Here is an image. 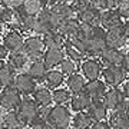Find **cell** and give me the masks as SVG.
<instances>
[{
    "label": "cell",
    "instance_id": "obj_39",
    "mask_svg": "<svg viewBox=\"0 0 129 129\" xmlns=\"http://www.w3.org/2000/svg\"><path fill=\"white\" fill-rule=\"evenodd\" d=\"M116 9L119 12L120 17L125 19V20H128L129 19V0H120Z\"/></svg>",
    "mask_w": 129,
    "mask_h": 129
},
{
    "label": "cell",
    "instance_id": "obj_34",
    "mask_svg": "<svg viewBox=\"0 0 129 129\" xmlns=\"http://www.w3.org/2000/svg\"><path fill=\"white\" fill-rule=\"evenodd\" d=\"M73 93L70 92L68 88H57L52 92V98H53V103L55 105H66L70 103Z\"/></svg>",
    "mask_w": 129,
    "mask_h": 129
},
{
    "label": "cell",
    "instance_id": "obj_24",
    "mask_svg": "<svg viewBox=\"0 0 129 129\" xmlns=\"http://www.w3.org/2000/svg\"><path fill=\"white\" fill-rule=\"evenodd\" d=\"M63 52H64V56H66L68 59L73 60V62H76V63H82L83 60L86 59L85 53L79 49L78 45H76L72 39H66L64 46H63Z\"/></svg>",
    "mask_w": 129,
    "mask_h": 129
},
{
    "label": "cell",
    "instance_id": "obj_8",
    "mask_svg": "<svg viewBox=\"0 0 129 129\" xmlns=\"http://www.w3.org/2000/svg\"><path fill=\"white\" fill-rule=\"evenodd\" d=\"M23 33H20L19 30L10 29L7 32L3 33V39L2 43L6 46V49L9 50V53H14V52H23V45H24Z\"/></svg>",
    "mask_w": 129,
    "mask_h": 129
},
{
    "label": "cell",
    "instance_id": "obj_6",
    "mask_svg": "<svg viewBox=\"0 0 129 129\" xmlns=\"http://www.w3.org/2000/svg\"><path fill=\"white\" fill-rule=\"evenodd\" d=\"M22 99H23L22 93L19 92L14 86L5 88L0 92V108L6 112L16 111L19 108V105H20Z\"/></svg>",
    "mask_w": 129,
    "mask_h": 129
},
{
    "label": "cell",
    "instance_id": "obj_3",
    "mask_svg": "<svg viewBox=\"0 0 129 129\" xmlns=\"http://www.w3.org/2000/svg\"><path fill=\"white\" fill-rule=\"evenodd\" d=\"M59 20L52 14V12L49 9H45L39 16L36 17L35 22V27H33V35H46L49 32L57 30L59 29Z\"/></svg>",
    "mask_w": 129,
    "mask_h": 129
},
{
    "label": "cell",
    "instance_id": "obj_29",
    "mask_svg": "<svg viewBox=\"0 0 129 129\" xmlns=\"http://www.w3.org/2000/svg\"><path fill=\"white\" fill-rule=\"evenodd\" d=\"M66 88L69 89L72 93H79L85 90V86H86V79L83 78L82 73H73L70 76H66Z\"/></svg>",
    "mask_w": 129,
    "mask_h": 129
},
{
    "label": "cell",
    "instance_id": "obj_15",
    "mask_svg": "<svg viewBox=\"0 0 129 129\" xmlns=\"http://www.w3.org/2000/svg\"><path fill=\"white\" fill-rule=\"evenodd\" d=\"M122 17H120L118 9H109V10H102V16H101V26L105 30L109 29L118 27L122 26Z\"/></svg>",
    "mask_w": 129,
    "mask_h": 129
},
{
    "label": "cell",
    "instance_id": "obj_27",
    "mask_svg": "<svg viewBox=\"0 0 129 129\" xmlns=\"http://www.w3.org/2000/svg\"><path fill=\"white\" fill-rule=\"evenodd\" d=\"M27 73L30 75L37 83H43L45 82V78H46V73H47V68L45 66V63H43L42 59L33 60V62H30V64H29Z\"/></svg>",
    "mask_w": 129,
    "mask_h": 129
},
{
    "label": "cell",
    "instance_id": "obj_21",
    "mask_svg": "<svg viewBox=\"0 0 129 129\" xmlns=\"http://www.w3.org/2000/svg\"><path fill=\"white\" fill-rule=\"evenodd\" d=\"M32 98H33V101L39 105V108H42V109L50 108L52 103H53L52 92H50V89L46 88V86H37L36 90L33 92Z\"/></svg>",
    "mask_w": 129,
    "mask_h": 129
},
{
    "label": "cell",
    "instance_id": "obj_48",
    "mask_svg": "<svg viewBox=\"0 0 129 129\" xmlns=\"http://www.w3.org/2000/svg\"><path fill=\"white\" fill-rule=\"evenodd\" d=\"M122 27H123V32H125V35H126V37H128V40H129V19L125 20L123 23H122Z\"/></svg>",
    "mask_w": 129,
    "mask_h": 129
},
{
    "label": "cell",
    "instance_id": "obj_13",
    "mask_svg": "<svg viewBox=\"0 0 129 129\" xmlns=\"http://www.w3.org/2000/svg\"><path fill=\"white\" fill-rule=\"evenodd\" d=\"M123 101H125V95L120 88H109L106 90L105 96H103V103L106 105L108 111L119 109Z\"/></svg>",
    "mask_w": 129,
    "mask_h": 129
},
{
    "label": "cell",
    "instance_id": "obj_44",
    "mask_svg": "<svg viewBox=\"0 0 129 129\" xmlns=\"http://www.w3.org/2000/svg\"><path fill=\"white\" fill-rule=\"evenodd\" d=\"M122 68H123L125 72L129 75V52L125 53V57H123V60H122Z\"/></svg>",
    "mask_w": 129,
    "mask_h": 129
},
{
    "label": "cell",
    "instance_id": "obj_23",
    "mask_svg": "<svg viewBox=\"0 0 129 129\" xmlns=\"http://www.w3.org/2000/svg\"><path fill=\"white\" fill-rule=\"evenodd\" d=\"M79 29H80V22L76 17H69V19H64V20L60 22L57 30L66 39H72V37H75L78 35Z\"/></svg>",
    "mask_w": 129,
    "mask_h": 129
},
{
    "label": "cell",
    "instance_id": "obj_22",
    "mask_svg": "<svg viewBox=\"0 0 129 129\" xmlns=\"http://www.w3.org/2000/svg\"><path fill=\"white\" fill-rule=\"evenodd\" d=\"M16 75H17V72L7 62H2L0 63V89L13 86Z\"/></svg>",
    "mask_w": 129,
    "mask_h": 129
},
{
    "label": "cell",
    "instance_id": "obj_40",
    "mask_svg": "<svg viewBox=\"0 0 129 129\" xmlns=\"http://www.w3.org/2000/svg\"><path fill=\"white\" fill-rule=\"evenodd\" d=\"M0 2H2L6 7H9V9L14 10V12L20 9L22 5L24 3V0H0Z\"/></svg>",
    "mask_w": 129,
    "mask_h": 129
},
{
    "label": "cell",
    "instance_id": "obj_41",
    "mask_svg": "<svg viewBox=\"0 0 129 129\" xmlns=\"http://www.w3.org/2000/svg\"><path fill=\"white\" fill-rule=\"evenodd\" d=\"M29 129H53V128L47 123L46 119H39V120H36L35 123L30 125V128Z\"/></svg>",
    "mask_w": 129,
    "mask_h": 129
},
{
    "label": "cell",
    "instance_id": "obj_31",
    "mask_svg": "<svg viewBox=\"0 0 129 129\" xmlns=\"http://www.w3.org/2000/svg\"><path fill=\"white\" fill-rule=\"evenodd\" d=\"M93 120L88 115V112H76L72 116L70 129H89L92 126Z\"/></svg>",
    "mask_w": 129,
    "mask_h": 129
},
{
    "label": "cell",
    "instance_id": "obj_51",
    "mask_svg": "<svg viewBox=\"0 0 129 129\" xmlns=\"http://www.w3.org/2000/svg\"><path fill=\"white\" fill-rule=\"evenodd\" d=\"M55 129H70V128H55Z\"/></svg>",
    "mask_w": 129,
    "mask_h": 129
},
{
    "label": "cell",
    "instance_id": "obj_18",
    "mask_svg": "<svg viewBox=\"0 0 129 129\" xmlns=\"http://www.w3.org/2000/svg\"><path fill=\"white\" fill-rule=\"evenodd\" d=\"M52 12V14L55 16L59 22L64 20L69 17H75L76 16V10L73 9V6L70 3H64V2H57L56 5H53L52 7H47Z\"/></svg>",
    "mask_w": 129,
    "mask_h": 129
},
{
    "label": "cell",
    "instance_id": "obj_7",
    "mask_svg": "<svg viewBox=\"0 0 129 129\" xmlns=\"http://www.w3.org/2000/svg\"><path fill=\"white\" fill-rule=\"evenodd\" d=\"M80 73L86 80H95L102 76L103 72V64L98 57H86L79 66Z\"/></svg>",
    "mask_w": 129,
    "mask_h": 129
},
{
    "label": "cell",
    "instance_id": "obj_38",
    "mask_svg": "<svg viewBox=\"0 0 129 129\" xmlns=\"http://www.w3.org/2000/svg\"><path fill=\"white\" fill-rule=\"evenodd\" d=\"M120 0H98L96 6L101 10H109V9H116Z\"/></svg>",
    "mask_w": 129,
    "mask_h": 129
},
{
    "label": "cell",
    "instance_id": "obj_43",
    "mask_svg": "<svg viewBox=\"0 0 129 129\" xmlns=\"http://www.w3.org/2000/svg\"><path fill=\"white\" fill-rule=\"evenodd\" d=\"M9 57V50L6 49V46L0 42V60H5Z\"/></svg>",
    "mask_w": 129,
    "mask_h": 129
},
{
    "label": "cell",
    "instance_id": "obj_4",
    "mask_svg": "<svg viewBox=\"0 0 129 129\" xmlns=\"http://www.w3.org/2000/svg\"><path fill=\"white\" fill-rule=\"evenodd\" d=\"M45 52H46V46L43 43V39L39 35H32V36L24 39L23 53L29 57L30 62L42 59Z\"/></svg>",
    "mask_w": 129,
    "mask_h": 129
},
{
    "label": "cell",
    "instance_id": "obj_42",
    "mask_svg": "<svg viewBox=\"0 0 129 129\" xmlns=\"http://www.w3.org/2000/svg\"><path fill=\"white\" fill-rule=\"evenodd\" d=\"M89 129H112L109 122H106V120H101V122H93L92 126Z\"/></svg>",
    "mask_w": 129,
    "mask_h": 129
},
{
    "label": "cell",
    "instance_id": "obj_36",
    "mask_svg": "<svg viewBox=\"0 0 129 129\" xmlns=\"http://www.w3.org/2000/svg\"><path fill=\"white\" fill-rule=\"evenodd\" d=\"M14 14H16V12H14V10L9 9V7H6V6L0 2V22H2V23L10 24L14 20Z\"/></svg>",
    "mask_w": 129,
    "mask_h": 129
},
{
    "label": "cell",
    "instance_id": "obj_11",
    "mask_svg": "<svg viewBox=\"0 0 129 129\" xmlns=\"http://www.w3.org/2000/svg\"><path fill=\"white\" fill-rule=\"evenodd\" d=\"M101 16L102 10L98 6L76 12V19L82 24H86V26H101Z\"/></svg>",
    "mask_w": 129,
    "mask_h": 129
},
{
    "label": "cell",
    "instance_id": "obj_17",
    "mask_svg": "<svg viewBox=\"0 0 129 129\" xmlns=\"http://www.w3.org/2000/svg\"><path fill=\"white\" fill-rule=\"evenodd\" d=\"M64 57L66 56H64L63 49H46V52L43 53L42 60H43L45 66L47 68V70H50V69L57 68Z\"/></svg>",
    "mask_w": 129,
    "mask_h": 129
},
{
    "label": "cell",
    "instance_id": "obj_26",
    "mask_svg": "<svg viewBox=\"0 0 129 129\" xmlns=\"http://www.w3.org/2000/svg\"><path fill=\"white\" fill-rule=\"evenodd\" d=\"M66 82V76H64L60 70H56V69H50L47 70L46 73V78H45V86L49 88L50 90H55L57 88H62V85Z\"/></svg>",
    "mask_w": 129,
    "mask_h": 129
},
{
    "label": "cell",
    "instance_id": "obj_49",
    "mask_svg": "<svg viewBox=\"0 0 129 129\" xmlns=\"http://www.w3.org/2000/svg\"><path fill=\"white\" fill-rule=\"evenodd\" d=\"M0 129H9V128L5 125V122H3V120H0Z\"/></svg>",
    "mask_w": 129,
    "mask_h": 129
},
{
    "label": "cell",
    "instance_id": "obj_50",
    "mask_svg": "<svg viewBox=\"0 0 129 129\" xmlns=\"http://www.w3.org/2000/svg\"><path fill=\"white\" fill-rule=\"evenodd\" d=\"M60 2H64V3H70V5H72L75 0H60Z\"/></svg>",
    "mask_w": 129,
    "mask_h": 129
},
{
    "label": "cell",
    "instance_id": "obj_35",
    "mask_svg": "<svg viewBox=\"0 0 129 129\" xmlns=\"http://www.w3.org/2000/svg\"><path fill=\"white\" fill-rule=\"evenodd\" d=\"M79 66H80L79 63H76V62H73V60L68 59V57H64V59L62 60V63L59 64V70L64 75V76H70V75H73V73L78 72Z\"/></svg>",
    "mask_w": 129,
    "mask_h": 129
},
{
    "label": "cell",
    "instance_id": "obj_1",
    "mask_svg": "<svg viewBox=\"0 0 129 129\" xmlns=\"http://www.w3.org/2000/svg\"><path fill=\"white\" fill-rule=\"evenodd\" d=\"M46 109L39 108V105L33 101V98L23 96L19 108L16 109V112L20 116V119L23 120V123L26 126H30L32 123H35L39 119H46Z\"/></svg>",
    "mask_w": 129,
    "mask_h": 129
},
{
    "label": "cell",
    "instance_id": "obj_28",
    "mask_svg": "<svg viewBox=\"0 0 129 129\" xmlns=\"http://www.w3.org/2000/svg\"><path fill=\"white\" fill-rule=\"evenodd\" d=\"M108 122L112 129H129V116L120 109L112 111Z\"/></svg>",
    "mask_w": 129,
    "mask_h": 129
},
{
    "label": "cell",
    "instance_id": "obj_46",
    "mask_svg": "<svg viewBox=\"0 0 129 129\" xmlns=\"http://www.w3.org/2000/svg\"><path fill=\"white\" fill-rule=\"evenodd\" d=\"M122 90H123V95L126 99H129V79L125 80V83L122 85Z\"/></svg>",
    "mask_w": 129,
    "mask_h": 129
},
{
    "label": "cell",
    "instance_id": "obj_2",
    "mask_svg": "<svg viewBox=\"0 0 129 129\" xmlns=\"http://www.w3.org/2000/svg\"><path fill=\"white\" fill-rule=\"evenodd\" d=\"M46 120L52 128H70L72 112L66 105H53L46 109Z\"/></svg>",
    "mask_w": 129,
    "mask_h": 129
},
{
    "label": "cell",
    "instance_id": "obj_19",
    "mask_svg": "<svg viewBox=\"0 0 129 129\" xmlns=\"http://www.w3.org/2000/svg\"><path fill=\"white\" fill-rule=\"evenodd\" d=\"M108 85L101 79H95V80H88L86 86H85V92L93 99H103L106 90H108Z\"/></svg>",
    "mask_w": 129,
    "mask_h": 129
},
{
    "label": "cell",
    "instance_id": "obj_25",
    "mask_svg": "<svg viewBox=\"0 0 129 129\" xmlns=\"http://www.w3.org/2000/svg\"><path fill=\"white\" fill-rule=\"evenodd\" d=\"M42 39H43V43H45L46 49H63L64 42H66V37L59 30L46 33V35H43Z\"/></svg>",
    "mask_w": 129,
    "mask_h": 129
},
{
    "label": "cell",
    "instance_id": "obj_9",
    "mask_svg": "<svg viewBox=\"0 0 129 129\" xmlns=\"http://www.w3.org/2000/svg\"><path fill=\"white\" fill-rule=\"evenodd\" d=\"M14 88L22 93V96H32L33 92L37 88V82L26 72V73H17L14 79Z\"/></svg>",
    "mask_w": 129,
    "mask_h": 129
},
{
    "label": "cell",
    "instance_id": "obj_52",
    "mask_svg": "<svg viewBox=\"0 0 129 129\" xmlns=\"http://www.w3.org/2000/svg\"><path fill=\"white\" fill-rule=\"evenodd\" d=\"M128 52H129V46H128Z\"/></svg>",
    "mask_w": 129,
    "mask_h": 129
},
{
    "label": "cell",
    "instance_id": "obj_37",
    "mask_svg": "<svg viewBox=\"0 0 129 129\" xmlns=\"http://www.w3.org/2000/svg\"><path fill=\"white\" fill-rule=\"evenodd\" d=\"M98 3V0H75L72 6L76 12L79 10H83V9H88V7H95Z\"/></svg>",
    "mask_w": 129,
    "mask_h": 129
},
{
    "label": "cell",
    "instance_id": "obj_16",
    "mask_svg": "<svg viewBox=\"0 0 129 129\" xmlns=\"http://www.w3.org/2000/svg\"><path fill=\"white\" fill-rule=\"evenodd\" d=\"M88 115L90 116V119L93 120V122H101V120H105L106 118H108V113H109V111H108V108H106V105L103 103V99H93L92 103H90V106L88 108Z\"/></svg>",
    "mask_w": 129,
    "mask_h": 129
},
{
    "label": "cell",
    "instance_id": "obj_12",
    "mask_svg": "<svg viewBox=\"0 0 129 129\" xmlns=\"http://www.w3.org/2000/svg\"><path fill=\"white\" fill-rule=\"evenodd\" d=\"M35 22H36V17L27 16V14L20 13V12H16L14 20L12 22L13 24H10V29L19 30L20 33H33Z\"/></svg>",
    "mask_w": 129,
    "mask_h": 129
},
{
    "label": "cell",
    "instance_id": "obj_33",
    "mask_svg": "<svg viewBox=\"0 0 129 129\" xmlns=\"http://www.w3.org/2000/svg\"><path fill=\"white\" fill-rule=\"evenodd\" d=\"M3 122L9 129H24L26 125L23 123V120L20 119V116L17 115L16 111H9L6 112L3 116Z\"/></svg>",
    "mask_w": 129,
    "mask_h": 129
},
{
    "label": "cell",
    "instance_id": "obj_14",
    "mask_svg": "<svg viewBox=\"0 0 129 129\" xmlns=\"http://www.w3.org/2000/svg\"><path fill=\"white\" fill-rule=\"evenodd\" d=\"M125 57V53L122 52V49H115V47H105V50L101 53L99 60L102 62V64L106 66H119L122 64V60Z\"/></svg>",
    "mask_w": 129,
    "mask_h": 129
},
{
    "label": "cell",
    "instance_id": "obj_32",
    "mask_svg": "<svg viewBox=\"0 0 129 129\" xmlns=\"http://www.w3.org/2000/svg\"><path fill=\"white\" fill-rule=\"evenodd\" d=\"M7 63L17 72V70H22V69H24V68L27 66L29 57L24 55L23 52H14V53H9Z\"/></svg>",
    "mask_w": 129,
    "mask_h": 129
},
{
    "label": "cell",
    "instance_id": "obj_10",
    "mask_svg": "<svg viewBox=\"0 0 129 129\" xmlns=\"http://www.w3.org/2000/svg\"><path fill=\"white\" fill-rule=\"evenodd\" d=\"M126 42H128V37H126V35H125L122 26H118V27L106 30V35H105L106 47L123 49V47L126 46Z\"/></svg>",
    "mask_w": 129,
    "mask_h": 129
},
{
    "label": "cell",
    "instance_id": "obj_53",
    "mask_svg": "<svg viewBox=\"0 0 129 129\" xmlns=\"http://www.w3.org/2000/svg\"><path fill=\"white\" fill-rule=\"evenodd\" d=\"M0 92H2V90H0Z\"/></svg>",
    "mask_w": 129,
    "mask_h": 129
},
{
    "label": "cell",
    "instance_id": "obj_5",
    "mask_svg": "<svg viewBox=\"0 0 129 129\" xmlns=\"http://www.w3.org/2000/svg\"><path fill=\"white\" fill-rule=\"evenodd\" d=\"M128 73L125 72L122 64L119 66H106L102 72V80L108 85V88H120L126 80Z\"/></svg>",
    "mask_w": 129,
    "mask_h": 129
},
{
    "label": "cell",
    "instance_id": "obj_30",
    "mask_svg": "<svg viewBox=\"0 0 129 129\" xmlns=\"http://www.w3.org/2000/svg\"><path fill=\"white\" fill-rule=\"evenodd\" d=\"M45 9L46 7L40 3V0H24L22 7L19 10H16V12L24 13V14H27V16H33V17H37Z\"/></svg>",
    "mask_w": 129,
    "mask_h": 129
},
{
    "label": "cell",
    "instance_id": "obj_47",
    "mask_svg": "<svg viewBox=\"0 0 129 129\" xmlns=\"http://www.w3.org/2000/svg\"><path fill=\"white\" fill-rule=\"evenodd\" d=\"M57 2H60V0H40V3L45 6V7H52V6L56 5Z\"/></svg>",
    "mask_w": 129,
    "mask_h": 129
},
{
    "label": "cell",
    "instance_id": "obj_20",
    "mask_svg": "<svg viewBox=\"0 0 129 129\" xmlns=\"http://www.w3.org/2000/svg\"><path fill=\"white\" fill-rule=\"evenodd\" d=\"M90 103H92V98L85 90L79 93H73L72 99H70V109L73 112H86Z\"/></svg>",
    "mask_w": 129,
    "mask_h": 129
},
{
    "label": "cell",
    "instance_id": "obj_45",
    "mask_svg": "<svg viewBox=\"0 0 129 129\" xmlns=\"http://www.w3.org/2000/svg\"><path fill=\"white\" fill-rule=\"evenodd\" d=\"M119 109H120L122 112H125V113L129 116V99H126V98H125V101L122 102V105H120Z\"/></svg>",
    "mask_w": 129,
    "mask_h": 129
}]
</instances>
